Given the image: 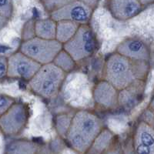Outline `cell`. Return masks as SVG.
<instances>
[{
	"label": "cell",
	"mask_w": 154,
	"mask_h": 154,
	"mask_svg": "<svg viewBox=\"0 0 154 154\" xmlns=\"http://www.w3.org/2000/svg\"><path fill=\"white\" fill-rule=\"evenodd\" d=\"M149 62L135 61L117 53L108 56L105 62L103 79L119 91L130 87L137 81H142L149 71Z\"/></svg>",
	"instance_id": "6da1fadb"
},
{
	"label": "cell",
	"mask_w": 154,
	"mask_h": 154,
	"mask_svg": "<svg viewBox=\"0 0 154 154\" xmlns=\"http://www.w3.org/2000/svg\"><path fill=\"white\" fill-rule=\"evenodd\" d=\"M103 130V122L98 116L87 110H79L72 116L66 140L77 153L86 154Z\"/></svg>",
	"instance_id": "7a4b0ae2"
},
{
	"label": "cell",
	"mask_w": 154,
	"mask_h": 154,
	"mask_svg": "<svg viewBox=\"0 0 154 154\" xmlns=\"http://www.w3.org/2000/svg\"><path fill=\"white\" fill-rule=\"evenodd\" d=\"M66 75V73L54 63H49L41 66L29 82V86L34 93L42 98L52 99L60 91Z\"/></svg>",
	"instance_id": "3957f363"
},
{
	"label": "cell",
	"mask_w": 154,
	"mask_h": 154,
	"mask_svg": "<svg viewBox=\"0 0 154 154\" xmlns=\"http://www.w3.org/2000/svg\"><path fill=\"white\" fill-rule=\"evenodd\" d=\"M63 49V44L56 39L49 40L35 37L22 42L19 51L43 66L53 63L56 56Z\"/></svg>",
	"instance_id": "277c9868"
},
{
	"label": "cell",
	"mask_w": 154,
	"mask_h": 154,
	"mask_svg": "<svg viewBox=\"0 0 154 154\" xmlns=\"http://www.w3.org/2000/svg\"><path fill=\"white\" fill-rule=\"evenodd\" d=\"M96 48V36L93 29L88 24L81 25L75 35L63 45V49L76 63L90 57L94 53Z\"/></svg>",
	"instance_id": "5b68a950"
},
{
	"label": "cell",
	"mask_w": 154,
	"mask_h": 154,
	"mask_svg": "<svg viewBox=\"0 0 154 154\" xmlns=\"http://www.w3.org/2000/svg\"><path fill=\"white\" fill-rule=\"evenodd\" d=\"M29 119L28 107L22 103H16L0 116V127L5 137H12L21 133Z\"/></svg>",
	"instance_id": "8992f818"
},
{
	"label": "cell",
	"mask_w": 154,
	"mask_h": 154,
	"mask_svg": "<svg viewBox=\"0 0 154 154\" xmlns=\"http://www.w3.org/2000/svg\"><path fill=\"white\" fill-rule=\"evenodd\" d=\"M9 78L21 79L29 82L42 66L19 51L8 57Z\"/></svg>",
	"instance_id": "52a82bcc"
},
{
	"label": "cell",
	"mask_w": 154,
	"mask_h": 154,
	"mask_svg": "<svg viewBox=\"0 0 154 154\" xmlns=\"http://www.w3.org/2000/svg\"><path fill=\"white\" fill-rule=\"evenodd\" d=\"M93 9L79 0L71 2L50 13L56 22L70 21L79 25H86L91 19Z\"/></svg>",
	"instance_id": "ba28073f"
},
{
	"label": "cell",
	"mask_w": 154,
	"mask_h": 154,
	"mask_svg": "<svg viewBox=\"0 0 154 154\" xmlns=\"http://www.w3.org/2000/svg\"><path fill=\"white\" fill-rule=\"evenodd\" d=\"M116 53L135 61L149 62L150 59L148 46L136 37H128L123 39L116 49Z\"/></svg>",
	"instance_id": "9c48e42d"
},
{
	"label": "cell",
	"mask_w": 154,
	"mask_h": 154,
	"mask_svg": "<svg viewBox=\"0 0 154 154\" xmlns=\"http://www.w3.org/2000/svg\"><path fill=\"white\" fill-rule=\"evenodd\" d=\"M93 97L96 105L105 109H113L119 105V91L104 79L95 86Z\"/></svg>",
	"instance_id": "30bf717a"
},
{
	"label": "cell",
	"mask_w": 154,
	"mask_h": 154,
	"mask_svg": "<svg viewBox=\"0 0 154 154\" xmlns=\"http://www.w3.org/2000/svg\"><path fill=\"white\" fill-rule=\"evenodd\" d=\"M133 148L134 154H154V130L143 121L135 129Z\"/></svg>",
	"instance_id": "8fae6325"
},
{
	"label": "cell",
	"mask_w": 154,
	"mask_h": 154,
	"mask_svg": "<svg viewBox=\"0 0 154 154\" xmlns=\"http://www.w3.org/2000/svg\"><path fill=\"white\" fill-rule=\"evenodd\" d=\"M108 6L112 16L119 21L133 19L143 9L139 0H109Z\"/></svg>",
	"instance_id": "7c38bea8"
},
{
	"label": "cell",
	"mask_w": 154,
	"mask_h": 154,
	"mask_svg": "<svg viewBox=\"0 0 154 154\" xmlns=\"http://www.w3.org/2000/svg\"><path fill=\"white\" fill-rule=\"evenodd\" d=\"M38 145L29 140H12L5 144L3 154H38Z\"/></svg>",
	"instance_id": "4fadbf2b"
},
{
	"label": "cell",
	"mask_w": 154,
	"mask_h": 154,
	"mask_svg": "<svg viewBox=\"0 0 154 154\" xmlns=\"http://www.w3.org/2000/svg\"><path fill=\"white\" fill-rule=\"evenodd\" d=\"M56 27L57 22L51 17L37 19L35 22V36L49 40L56 39Z\"/></svg>",
	"instance_id": "5bb4252c"
},
{
	"label": "cell",
	"mask_w": 154,
	"mask_h": 154,
	"mask_svg": "<svg viewBox=\"0 0 154 154\" xmlns=\"http://www.w3.org/2000/svg\"><path fill=\"white\" fill-rule=\"evenodd\" d=\"M115 136L108 129H104L96 137L86 154H103L114 142Z\"/></svg>",
	"instance_id": "9a60e30c"
},
{
	"label": "cell",
	"mask_w": 154,
	"mask_h": 154,
	"mask_svg": "<svg viewBox=\"0 0 154 154\" xmlns=\"http://www.w3.org/2000/svg\"><path fill=\"white\" fill-rule=\"evenodd\" d=\"M80 26L70 21L57 22L56 39L64 45L75 35Z\"/></svg>",
	"instance_id": "2e32d148"
},
{
	"label": "cell",
	"mask_w": 154,
	"mask_h": 154,
	"mask_svg": "<svg viewBox=\"0 0 154 154\" xmlns=\"http://www.w3.org/2000/svg\"><path fill=\"white\" fill-rule=\"evenodd\" d=\"M53 63L66 73L72 71L76 65V62L73 60V58L63 49L56 56Z\"/></svg>",
	"instance_id": "e0dca14e"
},
{
	"label": "cell",
	"mask_w": 154,
	"mask_h": 154,
	"mask_svg": "<svg viewBox=\"0 0 154 154\" xmlns=\"http://www.w3.org/2000/svg\"><path fill=\"white\" fill-rule=\"evenodd\" d=\"M72 117H70L69 115L63 114V115L58 116L56 119V129L58 134L63 138L66 139L69 129L72 122Z\"/></svg>",
	"instance_id": "ac0fdd59"
},
{
	"label": "cell",
	"mask_w": 154,
	"mask_h": 154,
	"mask_svg": "<svg viewBox=\"0 0 154 154\" xmlns=\"http://www.w3.org/2000/svg\"><path fill=\"white\" fill-rule=\"evenodd\" d=\"M13 12L12 0H0V20L1 26H4L5 23L11 18Z\"/></svg>",
	"instance_id": "d6986e66"
},
{
	"label": "cell",
	"mask_w": 154,
	"mask_h": 154,
	"mask_svg": "<svg viewBox=\"0 0 154 154\" xmlns=\"http://www.w3.org/2000/svg\"><path fill=\"white\" fill-rule=\"evenodd\" d=\"M75 1V0H43L42 4L45 9L51 13L53 11L60 9Z\"/></svg>",
	"instance_id": "ffe728a7"
},
{
	"label": "cell",
	"mask_w": 154,
	"mask_h": 154,
	"mask_svg": "<svg viewBox=\"0 0 154 154\" xmlns=\"http://www.w3.org/2000/svg\"><path fill=\"white\" fill-rule=\"evenodd\" d=\"M35 20L34 19H29L23 26V30H22V38L23 39V42L36 37L35 31Z\"/></svg>",
	"instance_id": "44dd1931"
},
{
	"label": "cell",
	"mask_w": 154,
	"mask_h": 154,
	"mask_svg": "<svg viewBox=\"0 0 154 154\" xmlns=\"http://www.w3.org/2000/svg\"><path fill=\"white\" fill-rule=\"evenodd\" d=\"M15 103H16V100L14 98L2 93L0 95V114L2 115L5 113Z\"/></svg>",
	"instance_id": "7402d4cb"
},
{
	"label": "cell",
	"mask_w": 154,
	"mask_h": 154,
	"mask_svg": "<svg viewBox=\"0 0 154 154\" xmlns=\"http://www.w3.org/2000/svg\"><path fill=\"white\" fill-rule=\"evenodd\" d=\"M9 69V62L8 58L5 56H0V79H2L8 75Z\"/></svg>",
	"instance_id": "603a6c76"
},
{
	"label": "cell",
	"mask_w": 154,
	"mask_h": 154,
	"mask_svg": "<svg viewBox=\"0 0 154 154\" xmlns=\"http://www.w3.org/2000/svg\"><path fill=\"white\" fill-rule=\"evenodd\" d=\"M103 154H125V152L120 144L114 140V142Z\"/></svg>",
	"instance_id": "cb8c5ba5"
},
{
	"label": "cell",
	"mask_w": 154,
	"mask_h": 154,
	"mask_svg": "<svg viewBox=\"0 0 154 154\" xmlns=\"http://www.w3.org/2000/svg\"><path fill=\"white\" fill-rule=\"evenodd\" d=\"M144 123L150 126L154 130V113L147 108L142 115V120Z\"/></svg>",
	"instance_id": "d4e9b609"
},
{
	"label": "cell",
	"mask_w": 154,
	"mask_h": 154,
	"mask_svg": "<svg viewBox=\"0 0 154 154\" xmlns=\"http://www.w3.org/2000/svg\"><path fill=\"white\" fill-rule=\"evenodd\" d=\"M79 1L82 2V3H84L85 5H88L91 9H94L95 8H96L97 5H98L100 0H79Z\"/></svg>",
	"instance_id": "484cf974"
},
{
	"label": "cell",
	"mask_w": 154,
	"mask_h": 154,
	"mask_svg": "<svg viewBox=\"0 0 154 154\" xmlns=\"http://www.w3.org/2000/svg\"><path fill=\"white\" fill-rule=\"evenodd\" d=\"M148 109H149L151 112H152L154 113V91H153V93H152V96H151L150 100H149V106H148Z\"/></svg>",
	"instance_id": "4316f807"
},
{
	"label": "cell",
	"mask_w": 154,
	"mask_h": 154,
	"mask_svg": "<svg viewBox=\"0 0 154 154\" xmlns=\"http://www.w3.org/2000/svg\"><path fill=\"white\" fill-rule=\"evenodd\" d=\"M139 2H140V4H141L143 6H145V5L153 4L154 0H139Z\"/></svg>",
	"instance_id": "83f0119b"
},
{
	"label": "cell",
	"mask_w": 154,
	"mask_h": 154,
	"mask_svg": "<svg viewBox=\"0 0 154 154\" xmlns=\"http://www.w3.org/2000/svg\"><path fill=\"white\" fill-rule=\"evenodd\" d=\"M40 1H41V2H42V1H43V0H40Z\"/></svg>",
	"instance_id": "f1b7e54d"
}]
</instances>
